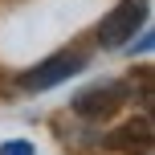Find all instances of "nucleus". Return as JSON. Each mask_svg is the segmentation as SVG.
Returning a JSON list of instances; mask_svg holds the SVG:
<instances>
[{
    "mask_svg": "<svg viewBox=\"0 0 155 155\" xmlns=\"http://www.w3.org/2000/svg\"><path fill=\"white\" fill-rule=\"evenodd\" d=\"M143 21H147V4L143 0H123L114 12L102 16L98 45L102 49H123L127 41H135V29H143Z\"/></svg>",
    "mask_w": 155,
    "mask_h": 155,
    "instance_id": "obj_1",
    "label": "nucleus"
},
{
    "mask_svg": "<svg viewBox=\"0 0 155 155\" xmlns=\"http://www.w3.org/2000/svg\"><path fill=\"white\" fill-rule=\"evenodd\" d=\"M127 98H131L127 82H98V86H86L82 94H74V110L82 118H110L114 110H123Z\"/></svg>",
    "mask_w": 155,
    "mask_h": 155,
    "instance_id": "obj_2",
    "label": "nucleus"
},
{
    "mask_svg": "<svg viewBox=\"0 0 155 155\" xmlns=\"http://www.w3.org/2000/svg\"><path fill=\"white\" fill-rule=\"evenodd\" d=\"M86 61H90V57L78 53V49L53 53V57H45L41 65H33V70L25 74V90H53V86H61L65 78L82 74V70H86Z\"/></svg>",
    "mask_w": 155,
    "mask_h": 155,
    "instance_id": "obj_3",
    "label": "nucleus"
},
{
    "mask_svg": "<svg viewBox=\"0 0 155 155\" xmlns=\"http://www.w3.org/2000/svg\"><path fill=\"white\" fill-rule=\"evenodd\" d=\"M0 155H37L29 139H4L0 143Z\"/></svg>",
    "mask_w": 155,
    "mask_h": 155,
    "instance_id": "obj_4",
    "label": "nucleus"
}]
</instances>
